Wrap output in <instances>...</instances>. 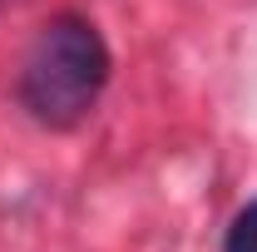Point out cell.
I'll return each instance as SVG.
<instances>
[{
	"mask_svg": "<svg viewBox=\"0 0 257 252\" xmlns=\"http://www.w3.org/2000/svg\"><path fill=\"white\" fill-rule=\"evenodd\" d=\"M223 252H257V198L247 203V208H237V218L227 222Z\"/></svg>",
	"mask_w": 257,
	"mask_h": 252,
	"instance_id": "7a4b0ae2",
	"label": "cell"
},
{
	"mask_svg": "<svg viewBox=\"0 0 257 252\" xmlns=\"http://www.w3.org/2000/svg\"><path fill=\"white\" fill-rule=\"evenodd\" d=\"M109 45L94 20L60 15L35 35L25 69H20V104L35 124L45 129H74L94 114L99 94L109 84Z\"/></svg>",
	"mask_w": 257,
	"mask_h": 252,
	"instance_id": "6da1fadb",
	"label": "cell"
},
{
	"mask_svg": "<svg viewBox=\"0 0 257 252\" xmlns=\"http://www.w3.org/2000/svg\"><path fill=\"white\" fill-rule=\"evenodd\" d=\"M0 5H10V0H0Z\"/></svg>",
	"mask_w": 257,
	"mask_h": 252,
	"instance_id": "3957f363",
	"label": "cell"
}]
</instances>
